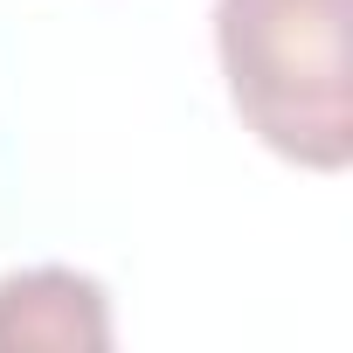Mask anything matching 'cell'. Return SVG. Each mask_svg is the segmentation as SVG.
Segmentation results:
<instances>
[{
  "label": "cell",
  "mask_w": 353,
  "mask_h": 353,
  "mask_svg": "<svg viewBox=\"0 0 353 353\" xmlns=\"http://www.w3.org/2000/svg\"><path fill=\"white\" fill-rule=\"evenodd\" d=\"M215 56L236 118L284 159H353V0H215Z\"/></svg>",
  "instance_id": "obj_1"
},
{
  "label": "cell",
  "mask_w": 353,
  "mask_h": 353,
  "mask_svg": "<svg viewBox=\"0 0 353 353\" xmlns=\"http://www.w3.org/2000/svg\"><path fill=\"white\" fill-rule=\"evenodd\" d=\"M111 298L90 270L35 263L0 277V353H104Z\"/></svg>",
  "instance_id": "obj_2"
}]
</instances>
